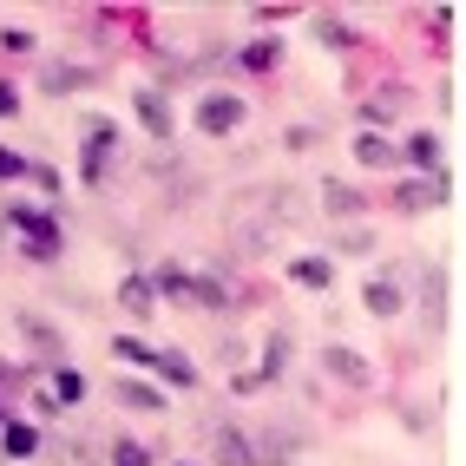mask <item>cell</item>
Instances as JSON below:
<instances>
[{"mask_svg": "<svg viewBox=\"0 0 466 466\" xmlns=\"http://www.w3.org/2000/svg\"><path fill=\"white\" fill-rule=\"evenodd\" d=\"M243 112H250V106H243L237 92H204V99H198V132L204 138H230L243 126Z\"/></svg>", "mask_w": 466, "mask_h": 466, "instance_id": "6da1fadb", "label": "cell"}, {"mask_svg": "<svg viewBox=\"0 0 466 466\" xmlns=\"http://www.w3.org/2000/svg\"><path fill=\"white\" fill-rule=\"evenodd\" d=\"M14 230L26 237V257H34V263H53V257H59V224H53L46 210L14 204Z\"/></svg>", "mask_w": 466, "mask_h": 466, "instance_id": "7a4b0ae2", "label": "cell"}, {"mask_svg": "<svg viewBox=\"0 0 466 466\" xmlns=\"http://www.w3.org/2000/svg\"><path fill=\"white\" fill-rule=\"evenodd\" d=\"M132 112H138V126H145L151 138H158V145H171V132H177V106L165 99L158 86H145L138 99H132Z\"/></svg>", "mask_w": 466, "mask_h": 466, "instance_id": "3957f363", "label": "cell"}, {"mask_svg": "<svg viewBox=\"0 0 466 466\" xmlns=\"http://www.w3.org/2000/svg\"><path fill=\"white\" fill-rule=\"evenodd\" d=\"M322 375H335L341 388H368V381H375V368H368L361 349H349V341H329V349H322Z\"/></svg>", "mask_w": 466, "mask_h": 466, "instance_id": "277c9868", "label": "cell"}, {"mask_svg": "<svg viewBox=\"0 0 466 466\" xmlns=\"http://www.w3.org/2000/svg\"><path fill=\"white\" fill-rule=\"evenodd\" d=\"M394 158H400V165H414L420 177H441V165H447V145L433 138V132H414L408 145H394Z\"/></svg>", "mask_w": 466, "mask_h": 466, "instance_id": "5b68a950", "label": "cell"}, {"mask_svg": "<svg viewBox=\"0 0 466 466\" xmlns=\"http://www.w3.org/2000/svg\"><path fill=\"white\" fill-rule=\"evenodd\" d=\"M361 309H368L375 322H388V316H400V309H408V296H400L394 276H368V283H361Z\"/></svg>", "mask_w": 466, "mask_h": 466, "instance_id": "8992f818", "label": "cell"}, {"mask_svg": "<svg viewBox=\"0 0 466 466\" xmlns=\"http://www.w3.org/2000/svg\"><path fill=\"white\" fill-rule=\"evenodd\" d=\"M118 309H126L132 322L158 316V289H151V276H126V283H118Z\"/></svg>", "mask_w": 466, "mask_h": 466, "instance_id": "52a82bcc", "label": "cell"}, {"mask_svg": "<svg viewBox=\"0 0 466 466\" xmlns=\"http://www.w3.org/2000/svg\"><path fill=\"white\" fill-rule=\"evenodd\" d=\"M447 191H453L447 177H414L394 191V210H433V204H447Z\"/></svg>", "mask_w": 466, "mask_h": 466, "instance_id": "ba28073f", "label": "cell"}, {"mask_svg": "<svg viewBox=\"0 0 466 466\" xmlns=\"http://www.w3.org/2000/svg\"><path fill=\"white\" fill-rule=\"evenodd\" d=\"M112 145H118V126H112V118H92V126H86V177H99V171H106Z\"/></svg>", "mask_w": 466, "mask_h": 466, "instance_id": "9c48e42d", "label": "cell"}, {"mask_svg": "<svg viewBox=\"0 0 466 466\" xmlns=\"http://www.w3.org/2000/svg\"><path fill=\"white\" fill-rule=\"evenodd\" d=\"M145 368H151L158 381H171V388H198V368L184 361L177 349H151V355H145Z\"/></svg>", "mask_w": 466, "mask_h": 466, "instance_id": "30bf717a", "label": "cell"}, {"mask_svg": "<svg viewBox=\"0 0 466 466\" xmlns=\"http://www.w3.org/2000/svg\"><path fill=\"white\" fill-rule=\"evenodd\" d=\"M355 165H368V171L400 165V158H394V138H388V132H355Z\"/></svg>", "mask_w": 466, "mask_h": 466, "instance_id": "8fae6325", "label": "cell"}, {"mask_svg": "<svg viewBox=\"0 0 466 466\" xmlns=\"http://www.w3.org/2000/svg\"><path fill=\"white\" fill-rule=\"evenodd\" d=\"M40 86L53 92V99H66V92H79V86H92V66H73V59H53V66L40 73Z\"/></svg>", "mask_w": 466, "mask_h": 466, "instance_id": "7c38bea8", "label": "cell"}, {"mask_svg": "<svg viewBox=\"0 0 466 466\" xmlns=\"http://www.w3.org/2000/svg\"><path fill=\"white\" fill-rule=\"evenodd\" d=\"M118 408H132V414H165V388H151V381H118Z\"/></svg>", "mask_w": 466, "mask_h": 466, "instance_id": "4fadbf2b", "label": "cell"}, {"mask_svg": "<svg viewBox=\"0 0 466 466\" xmlns=\"http://www.w3.org/2000/svg\"><path fill=\"white\" fill-rule=\"evenodd\" d=\"M20 335L34 341V349H40V361H53V368H59V355H66V341H59V329H53V322H40V316H20Z\"/></svg>", "mask_w": 466, "mask_h": 466, "instance_id": "5bb4252c", "label": "cell"}, {"mask_svg": "<svg viewBox=\"0 0 466 466\" xmlns=\"http://www.w3.org/2000/svg\"><path fill=\"white\" fill-rule=\"evenodd\" d=\"M322 210H329V217H361V210H368V198L355 191V184L329 177V184H322Z\"/></svg>", "mask_w": 466, "mask_h": 466, "instance_id": "9a60e30c", "label": "cell"}, {"mask_svg": "<svg viewBox=\"0 0 466 466\" xmlns=\"http://www.w3.org/2000/svg\"><path fill=\"white\" fill-rule=\"evenodd\" d=\"M0 447H7V460H34L40 453V427L34 420H7L0 427Z\"/></svg>", "mask_w": 466, "mask_h": 466, "instance_id": "2e32d148", "label": "cell"}, {"mask_svg": "<svg viewBox=\"0 0 466 466\" xmlns=\"http://www.w3.org/2000/svg\"><path fill=\"white\" fill-rule=\"evenodd\" d=\"M289 283H302V289H329V283H335V263L309 250V257H296V263H289Z\"/></svg>", "mask_w": 466, "mask_h": 466, "instance_id": "e0dca14e", "label": "cell"}, {"mask_svg": "<svg viewBox=\"0 0 466 466\" xmlns=\"http://www.w3.org/2000/svg\"><path fill=\"white\" fill-rule=\"evenodd\" d=\"M46 381H53V388H46V400H53V408H73V400H86V381H79V368H66V361H59Z\"/></svg>", "mask_w": 466, "mask_h": 466, "instance_id": "ac0fdd59", "label": "cell"}, {"mask_svg": "<svg viewBox=\"0 0 466 466\" xmlns=\"http://www.w3.org/2000/svg\"><path fill=\"white\" fill-rule=\"evenodd\" d=\"M217 466H250V441H243L237 427H217V441H210Z\"/></svg>", "mask_w": 466, "mask_h": 466, "instance_id": "d6986e66", "label": "cell"}, {"mask_svg": "<svg viewBox=\"0 0 466 466\" xmlns=\"http://www.w3.org/2000/svg\"><path fill=\"white\" fill-rule=\"evenodd\" d=\"M191 309H230V289L217 283V276H191V289H184Z\"/></svg>", "mask_w": 466, "mask_h": 466, "instance_id": "ffe728a7", "label": "cell"}, {"mask_svg": "<svg viewBox=\"0 0 466 466\" xmlns=\"http://www.w3.org/2000/svg\"><path fill=\"white\" fill-rule=\"evenodd\" d=\"M283 368H289V335H269V341H263V368H257V388H263V381H276Z\"/></svg>", "mask_w": 466, "mask_h": 466, "instance_id": "44dd1931", "label": "cell"}, {"mask_svg": "<svg viewBox=\"0 0 466 466\" xmlns=\"http://www.w3.org/2000/svg\"><path fill=\"white\" fill-rule=\"evenodd\" d=\"M316 34H322V46H335V53H349V46H355V26H349V20H335V14L316 20Z\"/></svg>", "mask_w": 466, "mask_h": 466, "instance_id": "7402d4cb", "label": "cell"}, {"mask_svg": "<svg viewBox=\"0 0 466 466\" xmlns=\"http://www.w3.org/2000/svg\"><path fill=\"white\" fill-rule=\"evenodd\" d=\"M276 59H283V40H257L250 53H243V66H250V73H269Z\"/></svg>", "mask_w": 466, "mask_h": 466, "instance_id": "603a6c76", "label": "cell"}, {"mask_svg": "<svg viewBox=\"0 0 466 466\" xmlns=\"http://www.w3.org/2000/svg\"><path fill=\"white\" fill-rule=\"evenodd\" d=\"M112 466H151V453L138 441H112Z\"/></svg>", "mask_w": 466, "mask_h": 466, "instance_id": "cb8c5ba5", "label": "cell"}, {"mask_svg": "<svg viewBox=\"0 0 466 466\" xmlns=\"http://www.w3.org/2000/svg\"><path fill=\"white\" fill-rule=\"evenodd\" d=\"M0 46H7V53H34V34H26V26H7V34H0Z\"/></svg>", "mask_w": 466, "mask_h": 466, "instance_id": "d4e9b609", "label": "cell"}, {"mask_svg": "<svg viewBox=\"0 0 466 466\" xmlns=\"http://www.w3.org/2000/svg\"><path fill=\"white\" fill-rule=\"evenodd\" d=\"M26 171V158H20V151H7V145H0V177H20Z\"/></svg>", "mask_w": 466, "mask_h": 466, "instance_id": "484cf974", "label": "cell"}, {"mask_svg": "<svg viewBox=\"0 0 466 466\" xmlns=\"http://www.w3.org/2000/svg\"><path fill=\"white\" fill-rule=\"evenodd\" d=\"M341 250H349V257H368V230H341Z\"/></svg>", "mask_w": 466, "mask_h": 466, "instance_id": "4316f807", "label": "cell"}, {"mask_svg": "<svg viewBox=\"0 0 466 466\" xmlns=\"http://www.w3.org/2000/svg\"><path fill=\"white\" fill-rule=\"evenodd\" d=\"M14 112H20V92H14L7 79H0V118H14Z\"/></svg>", "mask_w": 466, "mask_h": 466, "instance_id": "83f0119b", "label": "cell"}, {"mask_svg": "<svg viewBox=\"0 0 466 466\" xmlns=\"http://www.w3.org/2000/svg\"><path fill=\"white\" fill-rule=\"evenodd\" d=\"M7 420H14V408H7V394H0V427H7Z\"/></svg>", "mask_w": 466, "mask_h": 466, "instance_id": "f1b7e54d", "label": "cell"}]
</instances>
